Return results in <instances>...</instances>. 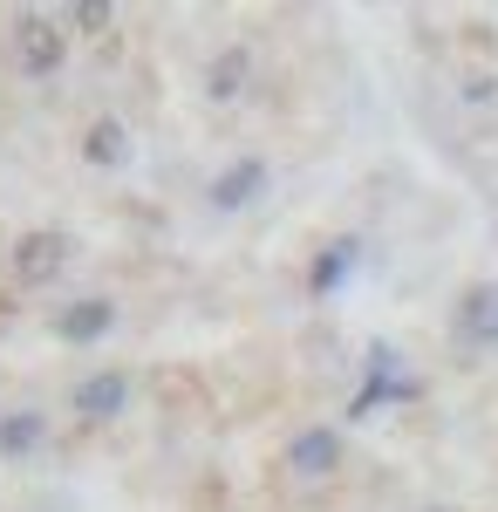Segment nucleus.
Segmentation results:
<instances>
[{"mask_svg": "<svg viewBox=\"0 0 498 512\" xmlns=\"http://www.w3.org/2000/svg\"><path fill=\"white\" fill-rule=\"evenodd\" d=\"M14 69L28 82H48L69 55V35H62V14H14Z\"/></svg>", "mask_w": 498, "mask_h": 512, "instance_id": "f257e3e1", "label": "nucleus"}, {"mask_svg": "<svg viewBox=\"0 0 498 512\" xmlns=\"http://www.w3.org/2000/svg\"><path fill=\"white\" fill-rule=\"evenodd\" d=\"M417 396V376H403V362H396V349H369V376H362V390H355V403H348V417H376L383 403H410Z\"/></svg>", "mask_w": 498, "mask_h": 512, "instance_id": "f03ea898", "label": "nucleus"}, {"mask_svg": "<svg viewBox=\"0 0 498 512\" xmlns=\"http://www.w3.org/2000/svg\"><path fill=\"white\" fill-rule=\"evenodd\" d=\"M69 410H76L82 424H110L130 410V376L123 369H89L76 390H69Z\"/></svg>", "mask_w": 498, "mask_h": 512, "instance_id": "7ed1b4c3", "label": "nucleus"}, {"mask_svg": "<svg viewBox=\"0 0 498 512\" xmlns=\"http://www.w3.org/2000/svg\"><path fill=\"white\" fill-rule=\"evenodd\" d=\"M62 260H69V239L48 233V226H41V233H21V239H14V280H21V287H41V280H55V274H62Z\"/></svg>", "mask_w": 498, "mask_h": 512, "instance_id": "20e7f679", "label": "nucleus"}, {"mask_svg": "<svg viewBox=\"0 0 498 512\" xmlns=\"http://www.w3.org/2000/svg\"><path fill=\"white\" fill-rule=\"evenodd\" d=\"M116 328V308L103 301V294H82V301H69L62 315H55V335L69 342V349H89V342H103Z\"/></svg>", "mask_w": 498, "mask_h": 512, "instance_id": "39448f33", "label": "nucleus"}, {"mask_svg": "<svg viewBox=\"0 0 498 512\" xmlns=\"http://www.w3.org/2000/svg\"><path fill=\"white\" fill-rule=\"evenodd\" d=\"M458 342L464 349H498V287H471L458 301Z\"/></svg>", "mask_w": 498, "mask_h": 512, "instance_id": "423d86ee", "label": "nucleus"}, {"mask_svg": "<svg viewBox=\"0 0 498 512\" xmlns=\"http://www.w3.org/2000/svg\"><path fill=\"white\" fill-rule=\"evenodd\" d=\"M260 185H267V164H260V158H239L232 171L212 178V205H219V212H239V205H253V198H260Z\"/></svg>", "mask_w": 498, "mask_h": 512, "instance_id": "0eeeda50", "label": "nucleus"}, {"mask_svg": "<svg viewBox=\"0 0 498 512\" xmlns=\"http://www.w3.org/2000/svg\"><path fill=\"white\" fill-rule=\"evenodd\" d=\"M82 158L96 164V171H123V164H130V130L116 117H96L89 137H82Z\"/></svg>", "mask_w": 498, "mask_h": 512, "instance_id": "6e6552de", "label": "nucleus"}, {"mask_svg": "<svg viewBox=\"0 0 498 512\" xmlns=\"http://www.w3.org/2000/svg\"><path fill=\"white\" fill-rule=\"evenodd\" d=\"M335 458H342V437H335V431H301L294 444H287V465L307 472V478H321Z\"/></svg>", "mask_w": 498, "mask_h": 512, "instance_id": "1a4fd4ad", "label": "nucleus"}, {"mask_svg": "<svg viewBox=\"0 0 498 512\" xmlns=\"http://www.w3.org/2000/svg\"><path fill=\"white\" fill-rule=\"evenodd\" d=\"M41 437H48L41 410H7L0 417V458H28V451H41Z\"/></svg>", "mask_w": 498, "mask_h": 512, "instance_id": "9d476101", "label": "nucleus"}, {"mask_svg": "<svg viewBox=\"0 0 498 512\" xmlns=\"http://www.w3.org/2000/svg\"><path fill=\"white\" fill-rule=\"evenodd\" d=\"M355 260H362V246H355V239H335V246L307 267V287H314V294H335V287L355 274Z\"/></svg>", "mask_w": 498, "mask_h": 512, "instance_id": "9b49d317", "label": "nucleus"}, {"mask_svg": "<svg viewBox=\"0 0 498 512\" xmlns=\"http://www.w3.org/2000/svg\"><path fill=\"white\" fill-rule=\"evenodd\" d=\"M246 69H253V55H246V48H226V55L212 62V76H205V96H212V103H232V96L246 89Z\"/></svg>", "mask_w": 498, "mask_h": 512, "instance_id": "f8f14e48", "label": "nucleus"}, {"mask_svg": "<svg viewBox=\"0 0 498 512\" xmlns=\"http://www.w3.org/2000/svg\"><path fill=\"white\" fill-rule=\"evenodd\" d=\"M62 21H82V28H89V35H96V28H103V21H110V7H69V14H62Z\"/></svg>", "mask_w": 498, "mask_h": 512, "instance_id": "ddd939ff", "label": "nucleus"}]
</instances>
